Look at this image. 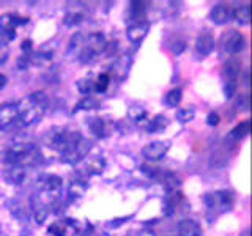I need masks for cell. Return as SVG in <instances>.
<instances>
[{"instance_id":"30bf717a","label":"cell","mask_w":252,"mask_h":236,"mask_svg":"<svg viewBox=\"0 0 252 236\" xmlns=\"http://www.w3.org/2000/svg\"><path fill=\"white\" fill-rule=\"evenodd\" d=\"M244 44H246V39H244L243 33L236 30H230L228 33L222 36V47L227 54L236 55L244 49Z\"/></svg>"},{"instance_id":"f6af8a7d","label":"cell","mask_w":252,"mask_h":236,"mask_svg":"<svg viewBox=\"0 0 252 236\" xmlns=\"http://www.w3.org/2000/svg\"><path fill=\"white\" fill-rule=\"evenodd\" d=\"M128 219H129V217H122V219H115L114 222H110L109 225L115 228V227H118V225H122V224H125V222H128Z\"/></svg>"},{"instance_id":"603a6c76","label":"cell","mask_w":252,"mask_h":236,"mask_svg":"<svg viewBox=\"0 0 252 236\" xmlns=\"http://www.w3.org/2000/svg\"><path fill=\"white\" fill-rule=\"evenodd\" d=\"M165 128H167V118H165V115L159 114L153 118H148V121L145 123V126L142 129H145L150 134H159Z\"/></svg>"},{"instance_id":"e575fe53","label":"cell","mask_w":252,"mask_h":236,"mask_svg":"<svg viewBox=\"0 0 252 236\" xmlns=\"http://www.w3.org/2000/svg\"><path fill=\"white\" fill-rule=\"evenodd\" d=\"M11 214L18 220H21V222H24L27 219V208L22 203H14L11 206Z\"/></svg>"},{"instance_id":"4316f807","label":"cell","mask_w":252,"mask_h":236,"mask_svg":"<svg viewBox=\"0 0 252 236\" xmlns=\"http://www.w3.org/2000/svg\"><path fill=\"white\" fill-rule=\"evenodd\" d=\"M76 87L82 94H85V96H92V93H94V77L87 76V77L79 79L76 82Z\"/></svg>"},{"instance_id":"ee69618b","label":"cell","mask_w":252,"mask_h":236,"mask_svg":"<svg viewBox=\"0 0 252 236\" xmlns=\"http://www.w3.org/2000/svg\"><path fill=\"white\" fill-rule=\"evenodd\" d=\"M134 236H156V233H155V230H152V228H145V230H140Z\"/></svg>"},{"instance_id":"8d00e7d4","label":"cell","mask_w":252,"mask_h":236,"mask_svg":"<svg viewBox=\"0 0 252 236\" xmlns=\"http://www.w3.org/2000/svg\"><path fill=\"white\" fill-rule=\"evenodd\" d=\"M236 109L238 110H244V112H246V110H249V106H251V99H249V94H240V98L236 99Z\"/></svg>"},{"instance_id":"9a60e30c","label":"cell","mask_w":252,"mask_h":236,"mask_svg":"<svg viewBox=\"0 0 252 236\" xmlns=\"http://www.w3.org/2000/svg\"><path fill=\"white\" fill-rule=\"evenodd\" d=\"M194 49H195V54L202 59L213 52V49H215V38H213L210 31H202V33L197 36Z\"/></svg>"},{"instance_id":"7a4b0ae2","label":"cell","mask_w":252,"mask_h":236,"mask_svg":"<svg viewBox=\"0 0 252 236\" xmlns=\"http://www.w3.org/2000/svg\"><path fill=\"white\" fill-rule=\"evenodd\" d=\"M43 159L41 149L33 142H14L5 151L6 165H16V167H33Z\"/></svg>"},{"instance_id":"8fae6325","label":"cell","mask_w":252,"mask_h":236,"mask_svg":"<svg viewBox=\"0 0 252 236\" xmlns=\"http://www.w3.org/2000/svg\"><path fill=\"white\" fill-rule=\"evenodd\" d=\"M77 224L74 219H62V220H55L51 227L47 228V233L49 236H73L77 233Z\"/></svg>"},{"instance_id":"4fadbf2b","label":"cell","mask_w":252,"mask_h":236,"mask_svg":"<svg viewBox=\"0 0 252 236\" xmlns=\"http://www.w3.org/2000/svg\"><path fill=\"white\" fill-rule=\"evenodd\" d=\"M150 31V22L148 21H139L134 22L129 26V29L126 30V38L132 44H139L144 41V38L148 35Z\"/></svg>"},{"instance_id":"484cf974","label":"cell","mask_w":252,"mask_h":236,"mask_svg":"<svg viewBox=\"0 0 252 236\" xmlns=\"http://www.w3.org/2000/svg\"><path fill=\"white\" fill-rule=\"evenodd\" d=\"M129 120H132L134 123H137L140 128H144L145 123L148 121V112L140 106H132L128 112Z\"/></svg>"},{"instance_id":"d6a6232c","label":"cell","mask_w":252,"mask_h":236,"mask_svg":"<svg viewBox=\"0 0 252 236\" xmlns=\"http://www.w3.org/2000/svg\"><path fill=\"white\" fill-rule=\"evenodd\" d=\"M110 85V74L109 73H101L99 76L94 77V91L96 93H104Z\"/></svg>"},{"instance_id":"ba28073f","label":"cell","mask_w":252,"mask_h":236,"mask_svg":"<svg viewBox=\"0 0 252 236\" xmlns=\"http://www.w3.org/2000/svg\"><path fill=\"white\" fill-rule=\"evenodd\" d=\"M170 149V142L167 140H156V142H150L144 148H142V156L147 162H159L167 156Z\"/></svg>"},{"instance_id":"52a82bcc","label":"cell","mask_w":252,"mask_h":236,"mask_svg":"<svg viewBox=\"0 0 252 236\" xmlns=\"http://www.w3.org/2000/svg\"><path fill=\"white\" fill-rule=\"evenodd\" d=\"M90 149H92V140L89 139H85L82 136V139L76 142V144L71 147L68 151L65 154H62V162H65V164H69V165H76L79 162H82L87 154L90 153Z\"/></svg>"},{"instance_id":"c3c4849f","label":"cell","mask_w":252,"mask_h":236,"mask_svg":"<svg viewBox=\"0 0 252 236\" xmlns=\"http://www.w3.org/2000/svg\"><path fill=\"white\" fill-rule=\"evenodd\" d=\"M98 236H110L109 233H101V235H98Z\"/></svg>"},{"instance_id":"44dd1931","label":"cell","mask_w":252,"mask_h":236,"mask_svg":"<svg viewBox=\"0 0 252 236\" xmlns=\"http://www.w3.org/2000/svg\"><path fill=\"white\" fill-rule=\"evenodd\" d=\"M177 236H202V228L195 220L183 219L177 224Z\"/></svg>"},{"instance_id":"7402d4cb","label":"cell","mask_w":252,"mask_h":236,"mask_svg":"<svg viewBox=\"0 0 252 236\" xmlns=\"http://www.w3.org/2000/svg\"><path fill=\"white\" fill-rule=\"evenodd\" d=\"M150 2H131L129 3V11H128V21L131 22L132 21V24L134 22H139V21H142L145 18V14H147V10L150 8Z\"/></svg>"},{"instance_id":"83f0119b","label":"cell","mask_w":252,"mask_h":236,"mask_svg":"<svg viewBox=\"0 0 252 236\" xmlns=\"http://www.w3.org/2000/svg\"><path fill=\"white\" fill-rule=\"evenodd\" d=\"M224 82L228 81H236L238 82V77H240V65L236 61H228L227 65L224 66Z\"/></svg>"},{"instance_id":"836d02e7","label":"cell","mask_w":252,"mask_h":236,"mask_svg":"<svg viewBox=\"0 0 252 236\" xmlns=\"http://www.w3.org/2000/svg\"><path fill=\"white\" fill-rule=\"evenodd\" d=\"M181 98H183V93H181V90L180 88H173L164 96V102H165V106H169V107H177L181 102Z\"/></svg>"},{"instance_id":"7bdbcfd3","label":"cell","mask_w":252,"mask_h":236,"mask_svg":"<svg viewBox=\"0 0 252 236\" xmlns=\"http://www.w3.org/2000/svg\"><path fill=\"white\" fill-rule=\"evenodd\" d=\"M185 47H186V44H185V41H178V43H175V46H173V54H177V55H180L181 52L185 51Z\"/></svg>"},{"instance_id":"1f68e13d","label":"cell","mask_w":252,"mask_h":236,"mask_svg":"<svg viewBox=\"0 0 252 236\" xmlns=\"http://www.w3.org/2000/svg\"><path fill=\"white\" fill-rule=\"evenodd\" d=\"M177 121L181 124H188L191 123L194 118H195V110L192 107H183V109H178L177 114H175Z\"/></svg>"},{"instance_id":"5b68a950","label":"cell","mask_w":252,"mask_h":236,"mask_svg":"<svg viewBox=\"0 0 252 236\" xmlns=\"http://www.w3.org/2000/svg\"><path fill=\"white\" fill-rule=\"evenodd\" d=\"M205 205H207L208 212H210V219L218 217L219 214H222L225 211H230L233 206L235 197L230 191H215V192H208L203 197Z\"/></svg>"},{"instance_id":"f546056e","label":"cell","mask_w":252,"mask_h":236,"mask_svg":"<svg viewBox=\"0 0 252 236\" xmlns=\"http://www.w3.org/2000/svg\"><path fill=\"white\" fill-rule=\"evenodd\" d=\"M98 107H99V101L96 98H93V96H84L76 104L74 114L76 112H81V110H93V109H98Z\"/></svg>"},{"instance_id":"277c9868","label":"cell","mask_w":252,"mask_h":236,"mask_svg":"<svg viewBox=\"0 0 252 236\" xmlns=\"http://www.w3.org/2000/svg\"><path fill=\"white\" fill-rule=\"evenodd\" d=\"M63 189V179L59 175H46L39 179L38 184V194L33 195L36 200L47 205V206H54V203L60 200Z\"/></svg>"},{"instance_id":"9c48e42d","label":"cell","mask_w":252,"mask_h":236,"mask_svg":"<svg viewBox=\"0 0 252 236\" xmlns=\"http://www.w3.org/2000/svg\"><path fill=\"white\" fill-rule=\"evenodd\" d=\"M19 124L16 102H3L0 104V131H10Z\"/></svg>"},{"instance_id":"f1b7e54d","label":"cell","mask_w":252,"mask_h":236,"mask_svg":"<svg viewBox=\"0 0 252 236\" xmlns=\"http://www.w3.org/2000/svg\"><path fill=\"white\" fill-rule=\"evenodd\" d=\"M233 18L240 26H248L251 22V6L249 5H243L240 8H236L233 11Z\"/></svg>"},{"instance_id":"681fc988","label":"cell","mask_w":252,"mask_h":236,"mask_svg":"<svg viewBox=\"0 0 252 236\" xmlns=\"http://www.w3.org/2000/svg\"><path fill=\"white\" fill-rule=\"evenodd\" d=\"M0 236H6V235H5V233L2 232V228H0Z\"/></svg>"},{"instance_id":"d590c367","label":"cell","mask_w":252,"mask_h":236,"mask_svg":"<svg viewBox=\"0 0 252 236\" xmlns=\"http://www.w3.org/2000/svg\"><path fill=\"white\" fill-rule=\"evenodd\" d=\"M236 91H238V82L236 81H228L224 82V93H225V98H233Z\"/></svg>"},{"instance_id":"cb8c5ba5","label":"cell","mask_w":252,"mask_h":236,"mask_svg":"<svg viewBox=\"0 0 252 236\" xmlns=\"http://www.w3.org/2000/svg\"><path fill=\"white\" fill-rule=\"evenodd\" d=\"M54 59V52L52 51H38V52H32L30 55V65H36V66H46L49 65Z\"/></svg>"},{"instance_id":"7c38bea8","label":"cell","mask_w":252,"mask_h":236,"mask_svg":"<svg viewBox=\"0 0 252 236\" xmlns=\"http://www.w3.org/2000/svg\"><path fill=\"white\" fill-rule=\"evenodd\" d=\"M89 128L98 139H106L115 131V123L112 120H107V118L94 117L89 121Z\"/></svg>"},{"instance_id":"60d3db41","label":"cell","mask_w":252,"mask_h":236,"mask_svg":"<svg viewBox=\"0 0 252 236\" xmlns=\"http://www.w3.org/2000/svg\"><path fill=\"white\" fill-rule=\"evenodd\" d=\"M21 51L24 52V55H32V52H33L32 39H26V41H22V44H21Z\"/></svg>"},{"instance_id":"d4e9b609","label":"cell","mask_w":252,"mask_h":236,"mask_svg":"<svg viewBox=\"0 0 252 236\" xmlns=\"http://www.w3.org/2000/svg\"><path fill=\"white\" fill-rule=\"evenodd\" d=\"M249 132H251V121L244 120L240 124H236L235 128L230 131V134H228V139L235 140V142H240V140H243L244 137H246Z\"/></svg>"},{"instance_id":"3957f363","label":"cell","mask_w":252,"mask_h":236,"mask_svg":"<svg viewBox=\"0 0 252 236\" xmlns=\"http://www.w3.org/2000/svg\"><path fill=\"white\" fill-rule=\"evenodd\" d=\"M82 139V134L79 131H69L63 126H52L43 134V145L57 151L60 156L65 154L76 142Z\"/></svg>"},{"instance_id":"5bb4252c","label":"cell","mask_w":252,"mask_h":236,"mask_svg":"<svg viewBox=\"0 0 252 236\" xmlns=\"http://www.w3.org/2000/svg\"><path fill=\"white\" fill-rule=\"evenodd\" d=\"M106 169V159L102 156H92L89 159L82 161V173L87 177H96L101 175Z\"/></svg>"},{"instance_id":"ab89813d","label":"cell","mask_w":252,"mask_h":236,"mask_svg":"<svg viewBox=\"0 0 252 236\" xmlns=\"http://www.w3.org/2000/svg\"><path fill=\"white\" fill-rule=\"evenodd\" d=\"M30 65V55H21V57L18 59V68L19 69H27Z\"/></svg>"},{"instance_id":"6da1fadb","label":"cell","mask_w":252,"mask_h":236,"mask_svg":"<svg viewBox=\"0 0 252 236\" xmlns=\"http://www.w3.org/2000/svg\"><path fill=\"white\" fill-rule=\"evenodd\" d=\"M47 106H49V98L44 91H33L29 96L22 98L16 102L19 124L26 128L36 124L44 117Z\"/></svg>"},{"instance_id":"f35d334b","label":"cell","mask_w":252,"mask_h":236,"mask_svg":"<svg viewBox=\"0 0 252 236\" xmlns=\"http://www.w3.org/2000/svg\"><path fill=\"white\" fill-rule=\"evenodd\" d=\"M117 49H118V41H117V39H110V41L106 43L104 52H102V54H106L107 57H112V55L117 52Z\"/></svg>"},{"instance_id":"4dcf8cb0","label":"cell","mask_w":252,"mask_h":236,"mask_svg":"<svg viewBox=\"0 0 252 236\" xmlns=\"http://www.w3.org/2000/svg\"><path fill=\"white\" fill-rule=\"evenodd\" d=\"M84 19H85V13L77 8V10H69L65 16V19H63V22H65V26L73 27L76 24H81Z\"/></svg>"},{"instance_id":"e0dca14e","label":"cell","mask_w":252,"mask_h":236,"mask_svg":"<svg viewBox=\"0 0 252 236\" xmlns=\"http://www.w3.org/2000/svg\"><path fill=\"white\" fill-rule=\"evenodd\" d=\"M16 38V29L11 26L10 13L0 16V46H8Z\"/></svg>"},{"instance_id":"74e56055","label":"cell","mask_w":252,"mask_h":236,"mask_svg":"<svg viewBox=\"0 0 252 236\" xmlns=\"http://www.w3.org/2000/svg\"><path fill=\"white\" fill-rule=\"evenodd\" d=\"M10 21H11V26L16 29L19 26H24V24L29 22L27 16H21V14H16V13H10Z\"/></svg>"},{"instance_id":"d6986e66","label":"cell","mask_w":252,"mask_h":236,"mask_svg":"<svg viewBox=\"0 0 252 236\" xmlns=\"http://www.w3.org/2000/svg\"><path fill=\"white\" fill-rule=\"evenodd\" d=\"M131 66H132V59L129 55H122V57H118L114 63L112 74L118 79V81H125L129 74Z\"/></svg>"},{"instance_id":"ac0fdd59","label":"cell","mask_w":252,"mask_h":236,"mask_svg":"<svg viewBox=\"0 0 252 236\" xmlns=\"http://www.w3.org/2000/svg\"><path fill=\"white\" fill-rule=\"evenodd\" d=\"M27 178V169L16 167V165H6L3 170V179L11 186H21Z\"/></svg>"},{"instance_id":"ffe728a7","label":"cell","mask_w":252,"mask_h":236,"mask_svg":"<svg viewBox=\"0 0 252 236\" xmlns=\"http://www.w3.org/2000/svg\"><path fill=\"white\" fill-rule=\"evenodd\" d=\"M87 189H89V184H87L84 179H81V178L71 179L68 184V189H66V199L69 202H76L79 199H82L87 192Z\"/></svg>"},{"instance_id":"bcb514c9","label":"cell","mask_w":252,"mask_h":236,"mask_svg":"<svg viewBox=\"0 0 252 236\" xmlns=\"http://www.w3.org/2000/svg\"><path fill=\"white\" fill-rule=\"evenodd\" d=\"M6 82H8V77L3 73H0V90H2L3 87L6 85Z\"/></svg>"},{"instance_id":"2e32d148","label":"cell","mask_w":252,"mask_h":236,"mask_svg":"<svg viewBox=\"0 0 252 236\" xmlns=\"http://www.w3.org/2000/svg\"><path fill=\"white\" fill-rule=\"evenodd\" d=\"M232 18H233L232 8L225 3H218L213 6L210 11V19L213 24H216V26H224V24H227Z\"/></svg>"},{"instance_id":"8992f818","label":"cell","mask_w":252,"mask_h":236,"mask_svg":"<svg viewBox=\"0 0 252 236\" xmlns=\"http://www.w3.org/2000/svg\"><path fill=\"white\" fill-rule=\"evenodd\" d=\"M107 39L102 31H94L87 38H84L81 49H79V61L81 63H92L101 52H104V46Z\"/></svg>"},{"instance_id":"7dc6e473","label":"cell","mask_w":252,"mask_h":236,"mask_svg":"<svg viewBox=\"0 0 252 236\" xmlns=\"http://www.w3.org/2000/svg\"><path fill=\"white\" fill-rule=\"evenodd\" d=\"M241 236H249V230H246V232H244V233H243Z\"/></svg>"},{"instance_id":"b9f144b4","label":"cell","mask_w":252,"mask_h":236,"mask_svg":"<svg viewBox=\"0 0 252 236\" xmlns=\"http://www.w3.org/2000/svg\"><path fill=\"white\" fill-rule=\"evenodd\" d=\"M219 114H216V112H211V114H208V117H207V124L208 126H218L219 124Z\"/></svg>"}]
</instances>
